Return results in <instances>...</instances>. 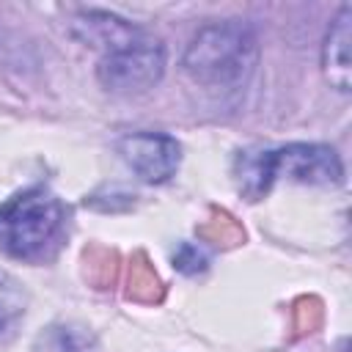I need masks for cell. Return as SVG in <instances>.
<instances>
[{
	"label": "cell",
	"mask_w": 352,
	"mask_h": 352,
	"mask_svg": "<svg viewBox=\"0 0 352 352\" xmlns=\"http://www.w3.org/2000/svg\"><path fill=\"white\" fill-rule=\"evenodd\" d=\"M209 264V256L201 245H192V242H182L179 250L173 253V267L184 275H195V272H204Z\"/></svg>",
	"instance_id": "obj_10"
},
{
	"label": "cell",
	"mask_w": 352,
	"mask_h": 352,
	"mask_svg": "<svg viewBox=\"0 0 352 352\" xmlns=\"http://www.w3.org/2000/svg\"><path fill=\"white\" fill-rule=\"evenodd\" d=\"M162 66H165L162 44L146 36L143 30H138L129 38L118 41L116 47L104 50V58L99 63V80L104 88L118 94L146 91L162 77Z\"/></svg>",
	"instance_id": "obj_4"
},
{
	"label": "cell",
	"mask_w": 352,
	"mask_h": 352,
	"mask_svg": "<svg viewBox=\"0 0 352 352\" xmlns=\"http://www.w3.org/2000/svg\"><path fill=\"white\" fill-rule=\"evenodd\" d=\"M85 278L94 289H107L116 283L118 278V253L104 248V245H94L91 250H85Z\"/></svg>",
	"instance_id": "obj_9"
},
{
	"label": "cell",
	"mask_w": 352,
	"mask_h": 352,
	"mask_svg": "<svg viewBox=\"0 0 352 352\" xmlns=\"http://www.w3.org/2000/svg\"><path fill=\"white\" fill-rule=\"evenodd\" d=\"M349 16L352 8L344 6L324 41V72L338 91H349Z\"/></svg>",
	"instance_id": "obj_6"
},
{
	"label": "cell",
	"mask_w": 352,
	"mask_h": 352,
	"mask_svg": "<svg viewBox=\"0 0 352 352\" xmlns=\"http://www.w3.org/2000/svg\"><path fill=\"white\" fill-rule=\"evenodd\" d=\"M256 58V41L245 25L223 22L204 28L184 52L187 72L206 85H231L248 77Z\"/></svg>",
	"instance_id": "obj_3"
},
{
	"label": "cell",
	"mask_w": 352,
	"mask_h": 352,
	"mask_svg": "<svg viewBox=\"0 0 352 352\" xmlns=\"http://www.w3.org/2000/svg\"><path fill=\"white\" fill-rule=\"evenodd\" d=\"M341 160L330 146L289 143L283 148H250L234 162V179L248 201H258L278 176L302 184H336L341 179Z\"/></svg>",
	"instance_id": "obj_1"
},
{
	"label": "cell",
	"mask_w": 352,
	"mask_h": 352,
	"mask_svg": "<svg viewBox=\"0 0 352 352\" xmlns=\"http://www.w3.org/2000/svg\"><path fill=\"white\" fill-rule=\"evenodd\" d=\"M8 319H11V311H8V305H6V302H0V333L6 330Z\"/></svg>",
	"instance_id": "obj_12"
},
{
	"label": "cell",
	"mask_w": 352,
	"mask_h": 352,
	"mask_svg": "<svg viewBox=\"0 0 352 352\" xmlns=\"http://www.w3.org/2000/svg\"><path fill=\"white\" fill-rule=\"evenodd\" d=\"M322 324V302L316 297H300L294 302V330L314 333Z\"/></svg>",
	"instance_id": "obj_11"
},
{
	"label": "cell",
	"mask_w": 352,
	"mask_h": 352,
	"mask_svg": "<svg viewBox=\"0 0 352 352\" xmlns=\"http://www.w3.org/2000/svg\"><path fill=\"white\" fill-rule=\"evenodd\" d=\"M129 300L135 302H160L165 289H162V280L154 270V264L148 261L146 253H135L132 261H129V272H126V292H124Z\"/></svg>",
	"instance_id": "obj_7"
},
{
	"label": "cell",
	"mask_w": 352,
	"mask_h": 352,
	"mask_svg": "<svg viewBox=\"0 0 352 352\" xmlns=\"http://www.w3.org/2000/svg\"><path fill=\"white\" fill-rule=\"evenodd\" d=\"M66 234V206L44 187H30L0 204V248L25 261L55 253Z\"/></svg>",
	"instance_id": "obj_2"
},
{
	"label": "cell",
	"mask_w": 352,
	"mask_h": 352,
	"mask_svg": "<svg viewBox=\"0 0 352 352\" xmlns=\"http://www.w3.org/2000/svg\"><path fill=\"white\" fill-rule=\"evenodd\" d=\"M126 165L148 184H160L168 182L182 160V148L170 135H160V132H135L126 135L118 143Z\"/></svg>",
	"instance_id": "obj_5"
},
{
	"label": "cell",
	"mask_w": 352,
	"mask_h": 352,
	"mask_svg": "<svg viewBox=\"0 0 352 352\" xmlns=\"http://www.w3.org/2000/svg\"><path fill=\"white\" fill-rule=\"evenodd\" d=\"M198 236L209 245H220V248H234L245 239L242 226L223 209H209V217L198 226Z\"/></svg>",
	"instance_id": "obj_8"
}]
</instances>
